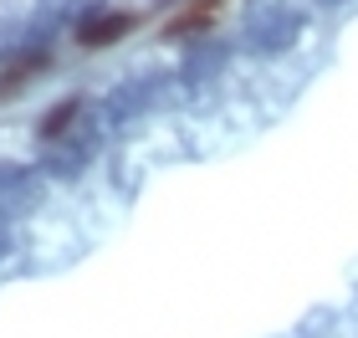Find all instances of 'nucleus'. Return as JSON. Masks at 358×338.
Instances as JSON below:
<instances>
[{"label":"nucleus","mask_w":358,"mask_h":338,"mask_svg":"<svg viewBox=\"0 0 358 338\" xmlns=\"http://www.w3.org/2000/svg\"><path fill=\"white\" fill-rule=\"evenodd\" d=\"M46 200V174L31 164H0V216L21 220Z\"/></svg>","instance_id":"3"},{"label":"nucleus","mask_w":358,"mask_h":338,"mask_svg":"<svg viewBox=\"0 0 358 338\" xmlns=\"http://www.w3.org/2000/svg\"><path fill=\"white\" fill-rule=\"evenodd\" d=\"M220 62H225V52H220L215 41H200V46H189L185 67H179V83H185L189 92H200V87H205V77H215V72H220Z\"/></svg>","instance_id":"6"},{"label":"nucleus","mask_w":358,"mask_h":338,"mask_svg":"<svg viewBox=\"0 0 358 338\" xmlns=\"http://www.w3.org/2000/svg\"><path fill=\"white\" fill-rule=\"evenodd\" d=\"M149 87H159V77H134V83H123V87H113V98H108V123H128L134 113H143L154 103V92Z\"/></svg>","instance_id":"5"},{"label":"nucleus","mask_w":358,"mask_h":338,"mask_svg":"<svg viewBox=\"0 0 358 338\" xmlns=\"http://www.w3.org/2000/svg\"><path fill=\"white\" fill-rule=\"evenodd\" d=\"M103 134H108V113H103V108H92V103H83V98L57 103V108L36 123V143H41L36 169L52 174V180H77L83 164L103 149Z\"/></svg>","instance_id":"1"},{"label":"nucleus","mask_w":358,"mask_h":338,"mask_svg":"<svg viewBox=\"0 0 358 338\" xmlns=\"http://www.w3.org/2000/svg\"><path fill=\"white\" fill-rule=\"evenodd\" d=\"M123 31H134V15L128 10H92L77 21V41L83 46H108V41H118Z\"/></svg>","instance_id":"4"},{"label":"nucleus","mask_w":358,"mask_h":338,"mask_svg":"<svg viewBox=\"0 0 358 338\" xmlns=\"http://www.w3.org/2000/svg\"><path fill=\"white\" fill-rule=\"evenodd\" d=\"M10 246H15V236H10V220L0 216V262H6V256H10Z\"/></svg>","instance_id":"7"},{"label":"nucleus","mask_w":358,"mask_h":338,"mask_svg":"<svg viewBox=\"0 0 358 338\" xmlns=\"http://www.w3.org/2000/svg\"><path fill=\"white\" fill-rule=\"evenodd\" d=\"M317 6H328V10H333V6H343V0H317Z\"/></svg>","instance_id":"8"},{"label":"nucleus","mask_w":358,"mask_h":338,"mask_svg":"<svg viewBox=\"0 0 358 338\" xmlns=\"http://www.w3.org/2000/svg\"><path fill=\"white\" fill-rule=\"evenodd\" d=\"M307 31V10L297 0H246L241 15V36L256 57H282L297 46V36Z\"/></svg>","instance_id":"2"}]
</instances>
